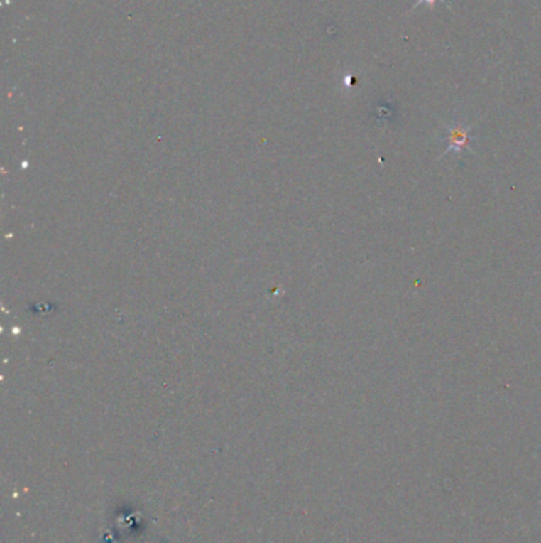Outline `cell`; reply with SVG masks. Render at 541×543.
Instances as JSON below:
<instances>
[{"instance_id":"1","label":"cell","mask_w":541,"mask_h":543,"mask_svg":"<svg viewBox=\"0 0 541 543\" xmlns=\"http://www.w3.org/2000/svg\"><path fill=\"white\" fill-rule=\"evenodd\" d=\"M470 132L471 127H466L464 124H456V126H448L446 127V144H448V148H446V154L448 153H464L465 149H470Z\"/></svg>"},{"instance_id":"2","label":"cell","mask_w":541,"mask_h":543,"mask_svg":"<svg viewBox=\"0 0 541 543\" xmlns=\"http://www.w3.org/2000/svg\"><path fill=\"white\" fill-rule=\"evenodd\" d=\"M437 2H444V0H417V4H416L415 6H412V9H417V6H419V5H422V4L429 5L430 9H434Z\"/></svg>"}]
</instances>
